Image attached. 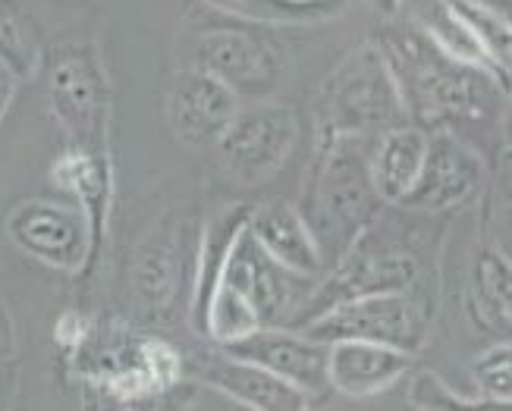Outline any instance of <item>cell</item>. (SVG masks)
I'll use <instances>...</instances> for the list:
<instances>
[{"label": "cell", "instance_id": "6da1fadb", "mask_svg": "<svg viewBox=\"0 0 512 411\" xmlns=\"http://www.w3.org/2000/svg\"><path fill=\"white\" fill-rule=\"evenodd\" d=\"M374 44L399 85L409 126L421 132H456V126L494 117L506 101L494 76L440 54L409 22L384 29Z\"/></svg>", "mask_w": 512, "mask_h": 411}, {"label": "cell", "instance_id": "7a4b0ae2", "mask_svg": "<svg viewBox=\"0 0 512 411\" xmlns=\"http://www.w3.org/2000/svg\"><path fill=\"white\" fill-rule=\"evenodd\" d=\"M315 286L318 280L299 277V273L280 267L274 258H267L246 226L230 251L224 277L208 305L202 336L214 346H230L255 330H296Z\"/></svg>", "mask_w": 512, "mask_h": 411}, {"label": "cell", "instance_id": "3957f363", "mask_svg": "<svg viewBox=\"0 0 512 411\" xmlns=\"http://www.w3.org/2000/svg\"><path fill=\"white\" fill-rule=\"evenodd\" d=\"M293 208L318 245L324 273L337 267L384 208L371 189L365 145H315L302 195Z\"/></svg>", "mask_w": 512, "mask_h": 411}, {"label": "cell", "instance_id": "277c9868", "mask_svg": "<svg viewBox=\"0 0 512 411\" xmlns=\"http://www.w3.org/2000/svg\"><path fill=\"white\" fill-rule=\"evenodd\" d=\"M406 123L403 95L374 41L352 48L318 88L315 145H371L384 132Z\"/></svg>", "mask_w": 512, "mask_h": 411}, {"label": "cell", "instance_id": "5b68a950", "mask_svg": "<svg viewBox=\"0 0 512 411\" xmlns=\"http://www.w3.org/2000/svg\"><path fill=\"white\" fill-rule=\"evenodd\" d=\"M195 245L189 248L186 226L180 220H161L129 255L126 292L129 311L151 333L180 324L192 299Z\"/></svg>", "mask_w": 512, "mask_h": 411}, {"label": "cell", "instance_id": "8992f818", "mask_svg": "<svg viewBox=\"0 0 512 411\" xmlns=\"http://www.w3.org/2000/svg\"><path fill=\"white\" fill-rule=\"evenodd\" d=\"M421 277H425L421 255L403 239L387 236L381 217H377L362 233V239L346 251L343 261L337 267H330L318 280L296 330H302L305 324H311L315 317H321L340 302L362 299V295H374V292L418 289Z\"/></svg>", "mask_w": 512, "mask_h": 411}, {"label": "cell", "instance_id": "52a82bcc", "mask_svg": "<svg viewBox=\"0 0 512 411\" xmlns=\"http://www.w3.org/2000/svg\"><path fill=\"white\" fill-rule=\"evenodd\" d=\"M431 321V302L418 286L409 292H374L362 295V299L340 302L305 324L302 333L324 342V346H333V342H374V346H387L415 358L425 349Z\"/></svg>", "mask_w": 512, "mask_h": 411}, {"label": "cell", "instance_id": "ba28073f", "mask_svg": "<svg viewBox=\"0 0 512 411\" xmlns=\"http://www.w3.org/2000/svg\"><path fill=\"white\" fill-rule=\"evenodd\" d=\"M48 104L66 135V145L110 154V88L92 44H60L51 51Z\"/></svg>", "mask_w": 512, "mask_h": 411}, {"label": "cell", "instance_id": "9c48e42d", "mask_svg": "<svg viewBox=\"0 0 512 411\" xmlns=\"http://www.w3.org/2000/svg\"><path fill=\"white\" fill-rule=\"evenodd\" d=\"M296 142H299L296 113L274 101H255L249 107H239V113L227 126V132L220 135L214 151L220 170L236 186L255 189L283 170Z\"/></svg>", "mask_w": 512, "mask_h": 411}, {"label": "cell", "instance_id": "30bf717a", "mask_svg": "<svg viewBox=\"0 0 512 411\" xmlns=\"http://www.w3.org/2000/svg\"><path fill=\"white\" fill-rule=\"evenodd\" d=\"M7 236L22 255L63 273L88 270L98 255L92 223L76 204L44 198L22 201L7 217Z\"/></svg>", "mask_w": 512, "mask_h": 411}, {"label": "cell", "instance_id": "8fae6325", "mask_svg": "<svg viewBox=\"0 0 512 411\" xmlns=\"http://www.w3.org/2000/svg\"><path fill=\"white\" fill-rule=\"evenodd\" d=\"M192 66L224 82L239 101L267 98L283 76L280 51L249 29L202 32L192 44Z\"/></svg>", "mask_w": 512, "mask_h": 411}, {"label": "cell", "instance_id": "7c38bea8", "mask_svg": "<svg viewBox=\"0 0 512 411\" xmlns=\"http://www.w3.org/2000/svg\"><path fill=\"white\" fill-rule=\"evenodd\" d=\"M186 361V380L208 386L242 411H311V399L296 386L267 374L252 361H239L224 349L192 352Z\"/></svg>", "mask_w": 512, "mask_h": 411}, {"label": "cell", "instance_id": "4fadbf2b", "mask_svg": "<svg viewBox=\"0 0 512 411\" xmlns=\"http://www.w3.org/2000/svg\"><path fill=\"white\" fill-rule=\"evenodd\" d=\"M484 182V161L456 132H428V154L412 192L399 204L412 214H443L469 201Z\"/></svg>", "mask_w": 512, "mask_h": 411}, {"label": "cell", "instance_id": "5bb4252c", "mask_svg": "<svg viewBox=\"0 0 512 411\" xmlns=\"http://www.w3.org/2000/svg\"><path fill=\"white\" fill-rule=\"evenodd\" d=\"M227 355L239 358V361H252L258 368H264L267 374L280 377L283 383L296 386L299 393H305L308 399H321L330 393L327 383V349L324 342L311 339L302 330H286V327H274V330H255L252 336L230 342V346H217Z\"/></svg>", "mask_w": 512, "mask_h": 411}, {"label": "cell", "instance_id": "9a60e30c", "mask_svg": "<svg viewBox=\"0 0 512 411\" xmlns=\"http://www.w3.org/2000/svg\"><path fill=\"white\" fill-rule=\"evenodd\" d=\"M242 101L214 76L186 66L167 88V123L183 145L214 148L220 135L227 132Z\"/></svg>", "mask_w": 512, "mask_h": 411}, {"label": "cell", "instance_id": "2e32d148", "mask_svg": "<svg viewBox=\"0 0 512 411\" xmlns=\"http://www.w3.org/2000/svg\"><path fill=\"white\" fill-rule=\"evenodd\" d=\"M415 371V358L374 342H333L327 349V383L349 399H371L393 390Z\"/></svg>", "mask_w": 512, "mask_h": 411}, {"label": "cell", "instance_id": "e0dca14e", "mask_svg": "<svg viewBox=\"0 0 512 411\" xmlns=\"http://www.w3.org/2000/svg\"><path fill=\"white\" fill-rule=\"evenodd\" d=\"M255 211V204H230V208L217 211L208 223L202 236H198L195 248V267H192V299H189V321L192 330L202 336L208 305L217 292V283L224 277V267L230 251L239 239V233L249 226V217Z\"/></svg>", "mask_w": 512, "mask_h": 411}, {"label": "cell", "instance_id": "ac0fdd59", "mask_svg": "<svg viewBox=\"0 0 512 411\" xmlns=\"http://www.w3.org/2000/svg\"><path fill=\"white\" fill-rule=\"evenodd\" d=\"M249 233L264 248V255L274 258L280 267L311 280L324 277V261L318 255V245L293 204L286 201L258 204L249 217Z\"/></svg>", "mask_w": 512, "mask_h": 411}, {"label": "cell", "instance_id": "d6986e66", "mask_svg": "<svg viewBox=\"0 0 512 411\" xmlns=\"http://www.w3.org/2000/svg\"><path fill=\"white\" fill-rule=\"evenodd\" d=\"M428 154V132L418 126H396L368 145V179L381 204L399 208L412 192Z\"/></svg>", "mask_w": 512, "mask_h": 411}, {"label": "cell", "instance_id": "ffe728a7", "mask_svg": "<svg viewBox=\"0 0 512 411\" xmlns=\"http://www.w3.org/2000/svg\"><path fill=\"white\" fill-rule=\"evenodd\" d=\"M51 179H54V186L70 195L76 201V208L88 217L92 233H95V245L101 248L107 208H110V186H114V176H110V154L66 145V151L51 167Z\"/></svg>", "mask_w": 512, "mask_h": 411}, {"label": "cell", "instance_id": "44dd1931", "mask_svg": "<svg viewBox=\"0 0 512 411\" xmlns=\"http://www.w3.org/2000/svg\"><path fill=\"white\" fill-rule=\"evenodd\" d=\"M399 10H409V26L418 29L421 35H425L434 48L440 54H447L450 60L462 63V66H475V70H484L487 76H494L497 85L503 91H509L497 70H494V63L487 60L484 48L478 44V38L472 35V29L465 26L462 16L453 10L450 0H403V7Z\"/></svg>", "mask_w": 512, "mask_h": 411}, {"label": "cell", "instance_id": "7402d4cb", "mask_svg": "<svg viewBox=\"0 0 512 411\" xmlns=\"http://www.w3.org/2000/svg\"><path fill=\"white\" fill-rule=\"evenodd\" d=\"M469 314L478 330L497 333L500 339L509 336L512 321V277H509V261L497 248H481L472 270H469Z\"/></svg>", "mask_w": 512, "mask_h": 411}, {"label": "cell", "instance_id": "603a6c76", "mask_svg": "<svg viewBox=\"0 0 512 411\" xmlns=\"http://www.w3.org/2000/svg\"><path fill=\"white\" fill-rule=\"evenodd\" d=\"M214 10L239 16L255 26H308L340 16L346 0H318V4H299V0H205Z\"/></svg>", "mask_w": 512, "mask_h": 411}, {"label": "cell", "instance_id": "cb8c5ba5", "mask_svg": "<svg viewBox=\"0 0 512 411\" xmlns=\"http://www.w3.org/2000/svg\"><path fill=\"white\" fill-rule=\"evenodd\" d=\"M409 402L418 411H509L506 402H487V399H465L450 383H443L434 371H415L409 386Z\"/></svg>", "mask_w": 512, "mask_h": 411}, {"label": "cell", "instance_id": "d4e9b609", "mask_svg": "<svg viewBox=\"0 0 512 411\" xmlns=\"http://www.w3.org/2000/svg\"><path fill=\"white\" fill-rule=\"evenodd\" d=\"M472 383L478 390V399L487 402H506L512 399V349H509V339L494 342L491 349L484 355L475 358L472 364Z\"/></svg>", "mask_w": 512, "mask_h": 411}, {"label": "cell", "instance_id": "484cf974", "mask_svg": "<svg viewBox=\"0 0 512 411\" xmlns=\"http://www.w3.org/2000/svg\"><path fill=\"white\" fill-rule=\"evenodd\" d=\"M195 399V383H186L167 396H104L95 390H82V411H186Z\"/></svg>", "mask_w": 512, "mask_h": 411}, {"label": "cell", "instance_id": "4316f807", "mask_svg": "<svg viewBox=\"0 0 512 411\" xmlns=\"http://www.w3.org/2000/svg\"><path fill=\"white\" fill-rule=\"evenodd\" d=\"M0 57H4L19 76L29 73V66H32L29 51H26V41H22L16 22L10 16H4V13H0Z\"/></svg>", "mask_w": 512, "mask_h": 411}, {"label": "cell", "instance_id": "83f0119b", "mask_svg": "<svg viewBox=\"0 0 512 411\" xmlns=\"http://www.w3.org/2000/svg\"><path fill=\"white\" fill-rule=\"evenodd\" d=\"M16 88H19V73L0 57V120H4V113L10 110V104L16 98Z\"/></svg>", "mask_w": 512, "mask_h": 411}, {"label": "cell", "instance_id": "f1b7e54d", "mask_svg": "<svg viewBox=\"0 0 512 411\" xmlns=\"http://www.w3.org/2000/svg\"><path fill=\"white\" fill-rule=\"evenodd\" d=\"M16 349V330H13V317L7 305L0 302V361H7Z\"/></svg>", "mask_w": 512, "mask_h": 411}, {"label": "cell", "instance_id": "f546056e", "mask_svg": "<svg viewBox=\"0 0 512 411\" xmlns=\"http://www.w3.org/2000/svg\"><path fill=\"white\" fill-rule=\"evenodd\" d=\"M465 4H472V7H481L487 13H494L500 19H512V0H465Z\"/></svg>", "mask_w": 512, "mask_h": 411}, {"label": "cell", "instance_id": "4dcf8cb0", "mask_svg": "<svg viewBox=\"0 0 512 411\" xmlns=\"http://www.w3.org/2000/svg\"><path fill=\"white\" fill-rule=\"evenodd\" d=\"M365 4H368L377 16L393 19V16H399V7H403V0H365Z\"/></svg>", "mask_w": 512, "mask_h": 411}, {"label": "cell", "instance_id": "1f68e13d", "mask_svg": "<svg viewBox=\"0 0 512 411\" xmlns=\"http://www.w3.org/2000/svg\"><path fill=\"white\" fill-rule=\"evenodd\" d=\"M299 4H318V0H299Z\"/></svg>", "mask_w": 512, "mask_h": 411}]
</instances>
